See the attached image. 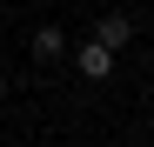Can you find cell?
I'll return each mask as SVG.
<instances>
[{
	"mask_svg": "<svg viewBox=\"0 0 154 147\" xmlns=\"http://www.w3.org/2000/svg\"><path fill=\"white\" fill-rule=\"evenodd\" d=\"M60 54H67V34L60 27H40L34 34V60H60Z\"/></svg>",
	"mask_w": 154,
	"mask_h": 147,
	"instance_id": "obj_3",
	"label": "cell"
},
{
	"mask_svg": "<svg viewBox=\"0 0 154 147\" xmlns=\"http://www.w3.org/2000/svg\"><path fill=\"white\" fill-rule=\"evenodd\" d=\"M74 74H81V80H107V74H114V54H107V47L87 34L81 47H74Z\"/></svg>",
	"mask_w": 154,
	"mask_h": 147,
	"instance_id": "obj_1",
	"label": "cell"
},
{
	"mask_svg": "<svg viewBox=\"0 0 154 147\" xmlns=\"http://www.w3.org/2000/svg\"><path fill=\"white\" fill-rule=\"evenodd\" d=\"M94 40L107 47V54H121V47L134 40V20H127V14H100V20H94Z\"/></svg>",
	"mask_w": 154,
	"mask_h": 147,
	"instance_id": "obj_2",
	"label": "cell"
},
{
	"mask_svg": "<svg viewBox=\"0 0 154 147\" xmlns=\"http://www.w3.org/2000/svg\"><path fill=\"white\" fill-rule=\"evenodd\" d=\"M0 100H7V80H0Z\"/></svg>",
	"mask_w": 154,
	"mask_h": 147,
	"instance_id": "obj_4",
	"label": "cell"
}]
</instances>
